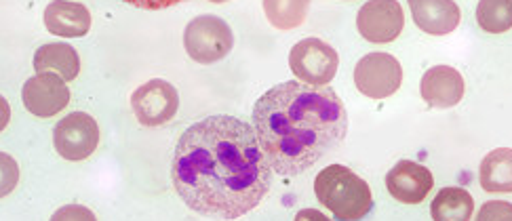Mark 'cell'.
<instances>
[{
	"instance_id": "8992f818",
	"label": "cell",
	"mask_w": 512,
	"mask_h": 221,
	"mask_svg": "<svg viewBox=\"0 0 512 221\" xmlns=\"http://www.w3.org/2000/svg\"><path fill=\"white\" fill-rule=\"evenodd\" d=\"M53 146L57 154L70 163H81V160L91 158L100 146V127H97L93 116L72 112L59 120L53 129Z\"/></svg>"
},
{
	"instance_id": "7c38bea8",
	"label": "cell",
	"mask_w": 512,
	"mask_h": 221,
	"mask_svg": "<svg viewBox=\"0 0 512 221\" xmlns=\"http://www.w3.org/2000/svg\"><path fill=\"white\" fill-rule=\"evenodd\" d=\"M466 91L464 85V78L456 68H449V66H435L430 68L424 78H422V85H420V93L422 99L430 106V108H454L462 102Z\"/></svg>"
},
{
	"instance_id": "ffe728a7",
	"label": "cell",
	"mask_w": 512,
	"mask_h": 221,
	"mask_svg": "<svg viewBox=\"0 0 512 221\" xmlns=\"http://www.w3.org/2000/svg\"><path fill=\"white\" fill-rule=\"evenodd\" d=\"M481 221L487 219H512V205L510 203H487L479 213Z\"/></svg>"
},
{
	"instance_id": "9c48e42d",
	"label": "cell",
	"mask_w": 512,
	"mask_h": 221,
	"mask_svg": "<svg viewBox=\"0 0 512 221\" xmlns=\"http://www.w3.org/2000/svg\"><path fill=\"white\" fill-rule=\"evenodd\" d=\"M405 26V13L397 0H369L357 15V28L369 43L386 45L397 40Z\"/></svg>"
},
{
	"instance_id": "9a60e30c",
	"label": "cell",
	"mask_w": 512,
	"mask_h": 221,
	"mask_svg": "<svg viewBox=\"0 0 512 221\" xmlns=\"http://www.w3.org/2000/svg\"><path fill=\"white\" fill-rule=\"evenodd\" d=\"M34 70L36 74H55L70 83L81 72V57L72 45L49 43L34 53Z\"/></svg>"
},
{
	"instance_id": "2e32d148",
	"label": "cell",
	"mask_w": 512,
	"mask_h": 221,
	"mask_svg": "<svg viewBox=\"0 0 512 221\" xmlns=\"http://www.w3.org/2000/svg\"><path fill=\"white\" fill-rule=\"evenodd\" d=\"M481 186L489 194L512 192V150L510 148H498L483 158Z\"/></svg>"
},
{
	"instance_id": "30bf717a",
	"label": "cell",
	"mask_w": 512,
	"mask_h": 221,
	"mask_svg": "<svg viewBox=\"0 0 512 221\" xmlns=\"http://www.w3.org/2000/svg\"><path fill=\"white\" fill-rule=\"evenodd\" d=\"M22 99L26 110L36 118H53L70 104V89L55 74H36L26 80Z\"/></svg>"
},
{
	"instance_id": "7a4b0ae2",
	"label": "cell",
	"mask_w": 512,
	"mask_h": 221,
	"mask_svg": "<svg viewBox=\"0 0 512 221\" xmlns=\"http://www.w3.org/2000/svg\"><path fill=\"white\" fill-rule=\"evenodd\" d=\"M253 129L272 171L302 175L336 150L348 133V112L331 87L281 83L253 106Z\"/></svg>"
},
{
	"instance_id": "5b68a950",
	"label": "cell",
	"mask_w": 512,
	"mask_h": 221,
	"mask_svg": "<svg viewBox=\"0 0 512 221\" xmlns=\"http://www.w3.org/2000/svg\"><path fill=\"white\" fill-rule=\"evenodd\" d=\"M340 55L319 38H304L289 53V68L295 78L310 87H329L336 78Z\"/></svg>"
},
{
	"instance_id": "ba28073f",
	"label": "cell",
	"mask_w": 512,
	"mask_h": 221,
	"mask_svg": "<svg viewBox=\"0 0 512 221\" xmlns=\"http://www.w3.org/2000/svg\"><path fill=\"white\" fill-rule=\"evenodd\" d=\"M180 108L177 89L161 78H152L131 95V110L137 123L144 127H161L175 118Z\"/></svg>"
},
{
	"instance_id": "3957f363",
	"label": "cell",
	"mask_w": 512,
	"mask_h": 221,
	"mask_svg": "<svg viewBox=\"0 0 512 221\" xmlns=\"http://www.w3.org/2000/svg\"><path fill=\"white\" fill-rule=\"evenodd\" d=\"M314 194L333 217L342 221L363 219L373 209L369 184L342 165H329L317 175Z\"/></svg>"
},
{
	"instance_id": "8fae6325",
	"label": "cell",
	"mask_w": 512,
	"mask_h": 221,
	"mask_svg": "<svg viewBox=\"0 0 512 221\" xmlns=\"http://www.w3.org/2000/svg\"><path fill=\"white\" fill-rule=\"evenodd\" d=\"M435 186V177L428 167L413 163V160H401L386 175V188L390 196L403 205H420Z\"/></svg>"
},
{
	"instance_id": "5bb4252c",
	"label": "cell",
	"mask_w": 512,
	"mask_h": 221,
	"mask_svg": "<svg viewBox=\"0 0 512 221\" xmlns=\"http://www.w3.org/2000/svg\"><path fill=\"white\" fill-rule=\"evenodd\" d=\"M45 26L55 36H85L91 30V11L81 3L57 0L45 9Z\"/></svg>"
},
{
	"instance_id": "52a82bcc",
	"label": "cell",
	"mask_w": 512,
	"mask_h": 221,
	"mask_svg": "<svg viewBox=\"0 0 512 221\" xmlns=\"http://www.w3.org/2000/svg\"><path fill=\"white\" fill-rule=\"evenodd\" d=\"M403 68L390 53H369L354 68V85L369 99H388L401 89Z\"/></svg>"
},
{
	"instance_id": "ac0fdd59",
	"label": "cell",
	"mask_w": 512,
	"mask_h": 221,
	"mask_svg": "<svg viewBox=\"0 0 512 221\" xmlns=\"http://www.w3.org/2000/svg\"><path fill=\"white\" fill-rule=\"evenodd\" d=\"M477 22L489 34H504L512 28V0H483L477 7Z\"/></svg>"
},
{
	"instance_id": "6da1fadb",
	"label": "cell",
	"mask_w": 512,
	"mask_h": 221,
	"mask_svg": "<svg viewBox=\"0 0 512 221\" xmlns=\"http://www.w3.org/2000/svg\"><path fill=\"white\" fill-rule=\"evenodd\" d=\"M171 179L177 196L194 213L239 219L268 194L272 167L253 125L234 116H209L180 137Z\"/></svg>"
},
{
	"instance_id": "4fadbf2b",
	"label": "cell",
	"mask_w": 512,
	"mask_h": 221,
	"mask_svg": "<svg viewBox=\"0 0 512 221\" xmlns=\"http://www.w3.org/2000/svg\"><path fill=\"white\" fill-rule=\"evenodd\" d=\"M413 22L426 34L445 36L460 26V7L451 0H411Z\"/></svg>"
},
{
	"instance_id": "d6986e66",
	"label": "cell",
	"mask_w": 512,
	"mask_h": 221,
	"mask_svg": "<svg viewBox=\"0 0 512 221\" xmlns=\"http://www.w3.org/2000/svg\"><path fill=\"white\" fill-rule=\"evenodd\" d=\"M308 3H285V0H266L264 11L268 22L279 28V30H293L304 24L306 13H308Z\"/></svg>"
},
{
	"instance_id": "e0dca14e",
	"label": "cell",
	"mask_w": 512,
	"mask_h": 221,
	"mask_svg": "<svg viewBox=\"0 0 512 221\" xmlns=\"http://www.w3.org/2000/svg\"><path fill=\"white\" fill-rule=\"evenodd\" d=\"M430 213L435 221H468L475 213V200L464 188L447 186L432 200Z\"/></svg>"
},
{
	"instance_id": "277c9868",
	"label": "cell",
	"mask_w": 512,
	"mask_h": 221,
	"mask_svg": "<svg viewBox=\"0 0 512 221\" xmlns=\"http://www.w3.org/2000/svg\"><path fill=\"white\" fill-rule=\"evenodd\" d=\"M234 45L230 26L218 15H201L192 19L184 32V47L192 62L215 64L224 59Z\"/></svg>"
}]
</instances>
